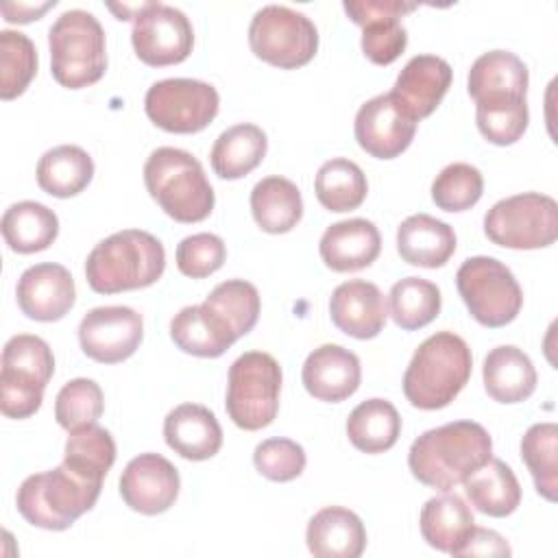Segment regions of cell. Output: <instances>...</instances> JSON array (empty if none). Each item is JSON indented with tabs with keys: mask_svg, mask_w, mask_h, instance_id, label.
<instances>
[{
	"mask_svg": "<svg viewBox=\"0 0 558 558\" xmlns=\"http://www.w3.org/2000/svg\"><path fill=\"white\" fill-rule=\"evenodd\" d=\"M464 493L480 510L488 517H508L521 504V486L514 471L499 458H490L475 473H471L464 482Z\"/></svg>",
	"mask_w": 558,
	"mask_h": 558,
	"instance_id": "28",
	"label": "cell"
},
{
	"mask_svg": "<svg viewBox=\"0 0 558 558\" xmlns=\"http://www.w3.org/2000/svg\"><path fill=\"white\" fill-rule=\"evenodd\" d=\"M203 303L227 320L235 338L246 336L259 318V292L244 279H227L218 283Z\"/></svg>",
	"mask_w": 558,
	"mask_h": 558,
	"instance_id": "41",
	"label": "cell"
},
{
	"mask_svg": "<svg viewBox=\"0 0 558 558\" xmlns=\"http://www.w3.org/2000/svg\"><path fill=\"white\" fill-rule=\"evenodd\" d=\"M63 462L74 471L102 482L116 462L113 436L96 423L72 429L65 440Z\"/></svg>",
	"mask_w": 558,
	"mask_h": 558,
	"instance_id": "39",
	"label": "cell"
},
{
	"mask_svg": "<svg viewBox=\"0 0 558 558\" xmlns=\"http://www.w3.org/2000/svg\"><path fill=\"white\" fill-rule=\"evenodd\" d=\"M305 541L316 558H357L366 547V530L353 510L327 506L310 519Z\"/></svg>",
	"mask_w": 558,
	"mask_h": 558,
	"instance_id": "23",
	"label": "cell"
},
{
	"mask_svg": "<svg viewBox=\"0 0 558 558\" xmlns=\"http://www.w3.org/2000/svg\"><path fill=\"white\" fill-rule=\"evenodd\" d=\"M527 68L510 50H488L469 70V94L473 100L497 94H527Z\"/></svg>",
	"mask_w": 558,
	"mask_h": 558,
	"instance_id": "34",
	"label": "cell"
},
{
	"mask_svg": "<svg viewBox=\"0 0 558 558\" xmlns=\"http://www.w3.org/2000/svg\"><path fill=\"white\" fill-rule=\"evenodd\" d=\"M251 211L262 231L288 233L303 216L301 190L286 177H266L251 190Z\"/></svg>",
	"mask_w": 558,
	"mask_h": 558,
	"instance_id": "30",
	"label": "cell"
},
{
	"mask_svg": "<svg viewBox=\"0 0 558 558\" xmlns=\"http://www.w3.org/2000/svg\"><path fill=\"white\" fill-rule=\"evenodd\" d=\"M344 13L355 22V24H364L368 20H377V17H386V15H395L401 17L410 11L416 9V2H403V0H360V2H344L342 4Z\"/></svg>",
	"mask_w": 558,
	"mask_h": 558,
	"instance_id": "47",
	"label": "cell"
},
{
	"mask_svg": "<svg viewBox=\"0 0 558 558\" xmlns=\"http://www.w3.org/2000/svg\"><path fill=\"white\" fill-rule=\"evenodd\" d=\"M227 257L225 242L214 233H194L177 246V268L192 279H203L216 272Z\"/></svg>",
	"mask_w": 558,
	"mask_h": 558,
	"instance_id": "45",
	"label": "cell"
},
{
	"mask_svg": "<svg viewBox=\"0 0 558 558\" xmlns=\"http://www.w3.org/2000/svg\"><path fill=\"white\" fill-rule=\"evenodd\" d=\"M163 438L185 460H209L222 447L216 414L201 403H181L163 418Z\"/></svg>",
	"mask_w": 558,
	"mask_h": 558,
	"instance_id": "22",
	"label": "cell"
},
{
	"mask_svg": "<svg viewBox=\"0 0 558 558\" xmlns=\"http://www.w3.org/2000/svg\"><path fill=\"white\" fill-rule=\"evenodd\" d=\"M418 525L429 547L458 556L471 530L475 527V519L460 495L445 490L442 495L425 501V506L421 508Z\"/></svg>",
	"mask_w": 558,
	"mask_h": 558,
	"instance_id": "26",
	"label": "cell"
},
{
	"mask_svg": "<svg viewBox=\"0 0 558 558\" xmlns=\"http://www.w3.org/2000/svg\"><path fill=\"white\" fill-rule=\"evenodd\" d=\"M493 458L490 434L475 421H453L423 432L408 451L412 475L432 488L451 490Z\"/></svg>",
	"mask_w": 558,
	"mask_h": 558,
	"instance_id": "1",
	"label": "cell"
},
{
	"mask_svg": "<svg viewBox=\"0 0 558 558\" xmlns=\"http://www.w3.org/2000/svg\"><path fill=\"white\" fill-rule=\"evenodd\" d=\"M390 316L405 329L414 331L429 325L442 305L440 290L436 283L421 277H405L390 288Z\"/></svg>",
	"mask_w": 558,
	"mask_h": 558,
	"instance_id": "37",
	"label": "cell"
},
{
	"mask_svg": "<svg viewBox=\"0 0 558 558\" xmlns=\"http://www.w3.org/2000/svg\"><path fill=\"white\" fill-rule=\"evenodd\" d=\"M105 410V397L100 386L94 379L76 377L63 384L54 399V418L57 423L72 432L76 427L96 423Z\"/></svg>",
	"mask_w": 558,
	"mask_h": 558,
	"instance_id": "43",
	"label": "cell"
},
{
	"mask_svg": "<svg viewBox=\"0 0 558 558\" xmlns=\"http://www.w3.org/2000/svg\"><path fill=\"white\" fill-rule=\"evenodd\" d=\"M181 480L177 466L161 453H140L120 475V495L124 504L140 514H161L179 497Z\"/></svg>",
	"mask_w": 558,
	"mask_h": 558,
	"instance_id": "16",
	"label": "cell"
},
{
	"mask_svg": "<svg viewBox=\"0 0 558 558\" xmlns=\"http://www.w3.org/2000/svg\"><path fill=\"white\" fill-rule=\"evenodd\" d=\"M456 286L471 316L484 327H504L521 312V286L512 270L495 257L464 259L456 272Z\"/></svg>",
	"mask_w": 558,
	"mask_h": 558,
	"instance_id": "9",
	"label": "cell"
},
{
	"mask_svg": "<svg viewBox=\"0 0 558 558\" xmlns=\"http://www.w3.org/2000/svg\"><path fill=\"white\" fill-rule=\"evenodd\" d=\"M484 388L499 403H521L536 388V371L527 353L514 344H501L484 357Z\"/></svg>",
	"mask_w": 558,
	"mask_h": 558,
	"instance_id": "27",
	"label": "cell"
},
{
	"mask_svg": "<svg viewBox=\"0 0 558 558\" xmlns=\"http://www.w3.org/2000/svg\"><path fill=\"white\" fill-rule=\"evenodd\" d=\"M102 482L92 480L65 462L28 475L15 497L17 512L35 527L61 532L96 506Z\"/></svg>",
	"mask_w": 558,
	"mask_h": 558,
	"instance_id": "4",
	"label": "cell"
},
{
	"mask_svg": "<svg viewBox=\"0 0 558 558\" xmlns=\"http://www.w3.org/2000/svg\"><path fill=\"white\" fill-rule=\"evenodd\" d=\"M305 449L290 438H266L253 451L255 469L272 482H290L305 469Z\"/></svg>",
	"mask_w": 558,
	"mask_h": 558,
	"instance_id": "44",
	"label": "cell"
},
{
	"mask_svg": "<svg viewBox=\"0 0 558 558\" xmlns=\"http://www.w3.org/2000/svg\"><path fill=\"white\" fill-rule=\"evenodd\" d=\"M144 183L157 205L177 222H201L216 203L201 161L181 148H155L144 163Z\"/></svg>",
	"mask_w": 558,
	"mask_h": 558,
	"instance_id": "5",
	"label": "cell"
},
{
	"mask_svg": "<svg viewBox=\"0 0 558 558\" xmlns=\"http://www.w3.org/2000/svg\"><path fill=\"white\" fill-rule=\"evenodd\" d=\"M331 323L357 340L375 338L386 325V299L381 290L364 279H351L333 288L329 299Z\"/></svg>",
	"mask_w": 558,
	"mask_h": 558,
	"instance_id": "20",
	"label": "cell"
},
{
	"mask_svg": "<svg viewBox=\"0 0 558 558\" xmlns=\"http://www.w3.org/2000/svg\"><path fill=\"white\" fill-rule=\"evenodd\" d=\"M512 549L501 534L486 527H473L458 556H510Z\"/></svg>",
	"mask_w": 558,
	"mask_h": 558,
	"instance_id": "48",
	"label": "cell"
},
{
	"mask_svg": "<svg viewBox=\"0 0 558 558\" xmlns=\"http://www.w3.org/2000/svg\"><path fill=\"white\" fill-rule=\"evenodd\" d=\"M54 373V357L46 340L17 333L2 349L0 410L9 418H26L41 405L46 384Z\"/></svg>",
	"mask_w": 558,
	"mask_h": 558,
	"instance_id": "7",
	"label": "cell"
},
{
	"mask_svg": "<svg viewBox=\"0 0 558 558\" xmlns=\"http://www.w3.org/2000/svg\"><path fill=\"white\" fill-rule=\"evenodd\" d=\"M248 44L262 61L292 70L310 63L318 50L314 22L290 7L266 4L248 24Z\"/></svg>",
	"mask_w": 558,
	"mask_h": 558,
	"instance_id": "11",
	"label": "cell"
},
{
	"mask_svg": "<svg viewBox=\"0 0 558 558\" xmlns=\"http://www.w3.org/2000/svg\"><path fill=\"white\" fill-rule=\"evenodd\" d=\"M558 427L556 423H536L521 438V460L532 473L536 493L556 501L558 493Z\"/></svg>",
	"mask_w": 558,
	"mask_h": 558,
	"instance_id": "38",
	"label": "cell"
},
{
	"mask_svg": "<svg viewBox=\"0 0 558 558\" xmlns=\"http://www.w3.org/2000/svg\"><path fill=\"white\" fill-rule=\"evenodd\" d=\"M471 368L469 344L453 331H436L414 351L403 373V395L414 408L440 410L466 386Z\"/></svg>",
	"mask_w": 558,
	"mask_h": 558,
	"instance_id": "3",
	"label": "cell"
},
{
	"mask_svg": "<svg viewBox=\"0 0 558 558\" xmlns=\"http://www.w3.org/2000/svg\"><path fill=\"white\" fill-rule=\"evenodd\" d=\"M166 268L163 244L148 231L122 229L87 255L85 277L94 292L116 294L153 286Z\"/></svg>",
	"mask_w": 558,
	"mask_h": 558,
	"instance_id": "2",
	"label": "cell"
},
{
	"mask_svg": "<svg viewBox=\"0 0 558 558\" xmlns=\"http://www.w3.org/2000/svg\"><path fill=\"white\" fill-rule=\"evenodd\" d=\"M408 46V31L395 15L362 24V52L377 65L392 63Z\"/></svg>",
	"mask_w": 558,
	"mask_h": 558,
	"instance_id": "46",
	"label": "cell"
},
{
	"mask_svg": "<svg viewBox=\"0 0 558 558\" xmlns=\"http://www.w3.org/2000/svg\"><path fill=\"white\" fill-rule=\"evenodd\" d=\"M0 229L9 248L26 255L44 251L57 240L59 218L37 201H20L7 207Z\"/></svg>",
	"mask_w": 558,
	"mask_h": 558,
	"instance_id": "31",
	"label": "cell"
},
{
	"mask_svg": "<svg viewBox=\"0 0 558 558\" xmlns=\"http://www.w3.org/2000/svg\"><path fill=\"white\" fill-rule=\"evenodd\" d=\"M142 336V316L126 305L94 307L78 325L83 353L100 364H118L131 357L140 347Z\"/></svg>",
	"mask_w": 558,
	"mask_h": 558,
	"instance_id": "14",
	"label": "cell"
},
{
	"mask_svg": "<svg viewBox=\"0 0 558 558\" xmlns=\"http://www.w3.org/2000/svg\"><path fill=\"white\" fill-rule=\"evenodd\" d=\"M170 338L181 351L198 357H218L238 340L227 320L205 303L187 305L174 314Z\"/></svg>",
	"mask_w": 558,
	"mask_h": 558,
	"instance_id": "25",
	"label": "cell"
},
{
	"mask_svg": "<svg viewBox=\"0 0 558 558\" xmlns=\"http://www.w3.org/2000/svg\"><path fill=\"white\" fill-rule=\"evenodd\" d=\"M266 150V133L257 124L242 122L229 126L216 137L209 161L220 179H240L262 163Z\"/></svg>",
	"mask_w": 558,
	"mask_h": 558,
	"instance_id": "29",
	"label": "cell"
},
{
	"mask_svg": "<svg viewBox=\"0 0 558 558\" xmlns=\"http://www.w3.org/2000/svg\"><path fill=\"white\" fill-rule=\"evenodd\" d=\"M484 233L493 244L506 248H545L558 238V205L541 192L501 198L486 211Z\"/></svg>",
	"mask_w": 558,
	"mask_h": 558,
	"instance_id": "10",
	"label": "cell"
},
{
	"mask_svg": "<svg viewBox=\"0 0 558 558\" xmlns=\"http://www.w3.org/2000/svg\"><path fill=\"white\" fill-rule=\"evenodd\" d=\"M94 177V161L81 146L61 144L46 150L37 161L39 187L57 198H70L83 192Z\"/></svg>",
	"mask_w": 558,
	"mask_h": 558,
	"instance_id": "32",
	"label": "cell"
},
{
	"mask_svg": "<svg viewBox=\"0 0 558 558\" xmlns=\"http://www.w3.org/2000/svg\"><path fill=\"white\" fill-rule=\"evenodd\" d=\"M15 296L20 310L28 318L52 323L72 310L76 301V286L65 266L44 262L20 275Z\"/></svg>",
	"mask_w": 558,
	"mask_h": 558,
	"instance_id": "17",
	"label": "cell"
},
{
	"mask_svg": "<svg viewBox=\"0 0 558 558\" xmlns=\"http://www.w3.org/2000/svg\"><path fill=\"white\" fill-rule=\"evenodd\" d=\"M484 192L482 172L464 161L445 166L432 183V201L445 211L471 209Z\"/></svg>",
	"mask_w": 558,
	"mask_h": 558,
	"instance_id": "42",
	"label": "cell"
},
{
	"mask_svg": "<svg viewBox=\"0 0 558 558\" xmlns=\"http://www.w3.org/2000/svg\"><path fill=\"white\" fill-rule=\"evenodd\" d=\"M281 366L264 351H246L229 366L227 414L246 429L255 432L270 425L279 410Z\"/></svg>",
	"mask_w": 558,
	"mask_h": 558,
	"instance_id": "8",
	"label": "cell"
},
{
	"mask_svg": "<svg viewBox=\"0 0 558 558\" xmlns=\"http://www.w3.org/2000/svg\"><path fill=\"white\" fill-rule=\"evenodd\" d=\"M301 379L314 399L344 401L360 388V357L340 344H320L305 357Z\"/></svg>",
	"mask_w": 558,
	"mask_h": 558,
	"instance_id": "19",
	"label": "cell"
},
{
	"mask_svg": "<svg viewBox=\"0 0 558 558\" xmlns=\"http://www.w3.org/2000/svg\"><path fill=\"white\" fill-rule=\"evenodd\" d=\"M381 251L379 229L366 218H349L325 229L318 253L327 268L353 272L371 266Z\"/></svg>",
	"mask_w": 558,
	"mask_h": 558,
	"instance_id": "21",
	"label": "cell"
},
{
	"mask_svg": "<svg viewBox=\"0 0 558 558\" xmlns=\"http://www.w3.org/2000/svg\"><path fill=\"white\" fill-rule=\"evenodd\" d=\"M314 192L325 209L340 214L357 209L364 203L368 183L355 161L336 157L318 168L314 179Z\"/></svg>",
	"mask_w": 558,
	"mask_h": 558,
	"instance_id": "35",
	"label": "cell"
},
{
	"mask_svg": "<svg viewBox=\"0 0 558 558\" xmlns=\"http://www.w3.org/2000/svg\"><path fill=\"white\" fill-rule=\"evenodd\" d=\"M397 251L412 266L440 268L456 251L453 227L429 214L408 216L397 229Z\"/></svg>",
	"mask_w": 558,
	"mask_h": 558,
	"instance_id": "24",
	"label": "cell"
},
{
	"mask_svg": "<svg viewBox=\"0 0 558 558\" xmlns=\"http://www.w3.org/2000/svg\"><path fill=\"white\" fill-rule=\"evenodd\" d=\"M48 48L50 72L68 89L94 85L107 70L105 31L89 11H63L48 31Z\"/></svg>",
	"mask_w": 558,
	"mask_h": 558,
	"instance_id": "6",
	"label": "cell"
},
{
	"mask_svg": "<svg viewBox=\"0 0 558 558\" xmlns=\"http://www.w3.org/2000/svg\"><path fill=\"white\" fill-rule=\"evenodd\" d=\"M57 2L54 0H48V2H41V4H24V2H7L2 4V15L7 22H31V20H37L41 13H46L50 7H54Z\"/></svg>",
	"mask_w": 558,
	"mask_h": 558,
	"instance_id": "49",
	"label": "cell"
},
{
	"mask_svg": "<svg viewBox=\"0 0 558 558\" xmlns=\"http://www.w3.org/2000/svg\"><path fill=\"white\" fill-rule=\"evenodd\" d=\"M401 434V416L386 399H366L355 405L347 418L351 445L364 453L388 451Z\"/></svg>",
	"mask_w": 558,
	"mask_h": 558,
	"instance_id": "33",
	"label": "cell"
},
{
	"mask_svg": "<svg viewBox=\"0 0 558 558\" xmlns=\"http://www.w3.org/2000/svg\"><path fill=\"white\" fill-rule=\"evenodd\" d=\"M353 131L362 150L377 159H392L412 144L416 120L388 92L366 100L357 109Z\"/></svg>",
	"mask_w": 558,
	"mask_h": 558,
	"instance_id": "15",
	"label": "cell"
},
{
	"mask_svg": "<svg viewBox=\"0 0 558 558\" xmlns=\"http://www.w3.org/2000/svg\"><path fill=\"white\" fill-rule=\"evenodd\" d=\"M475 120L480 133L497 146H508L521 140L527 129L530 111L525 96L497 94L475 100Z\"/></svg>",
	"mask_w": 558,
	"mask_h": 558,
	"instance_id": "36",
	"label": "cell"
},
{
	"mask_svg": "<svg viewBox=\"0 0 558 558\" xmlns=\"http://www.w3.org/2000/svg\"><path fill=\"white\" fill-rule=\"evenodd\" d=\"M451 65L436 54H416L399 72L392 96L412 120H423L440 105L451 85Z\"/></svg>",
	"mask_w": 558,
	"mask_h": 558,
	"instance_id": "18",
	"label": "cell"
},
{
	"mask_svg": "<svg viewBox=\"0 0 558 558\" xmlns=\"http://www.w3.org/2000/svg\"><path fill=\"white\" fill-rule=\"evenodd\" d=\"M37 72V50L28 35L0 31V98L11 100L26 92Z\"/></svg>",
	"mask_w": 558,
	"mask_h": 558,
	"instance_id": "40",
	"label": "cell"
},
{
	"mask_svg": "<svg viewBox=\"0 0 558 558\" xmlns=\"http://www.w3.org/2000/svg\"><path fill=\"white\" fill-rule=\"evenodd\" d=\"M220 96L214 85L198 78H163L144 96L146 116L170 133H198L218 113Z\"/></svg>",
	"mask_w": 558,
	"mask_h": 558,
	"instance_id": "12",
	"label": "cell"
},
{
	"mask_svg": "<svg viewBox=\"0 0 558 558\" xmlns=\"http://www.w3.org/2000/svg\"><path fill=\"white\" fill-rule=\"evenodd\" d=\"M131 41L146 65H172L187 59L194 46L190 17L170 4L146 2L133 17Z\"/></svg>",
	"mask_w": 558,
	"mask_h": 558,
	"instance_id": "13",
	"label": "cell"
}]
</instances>
